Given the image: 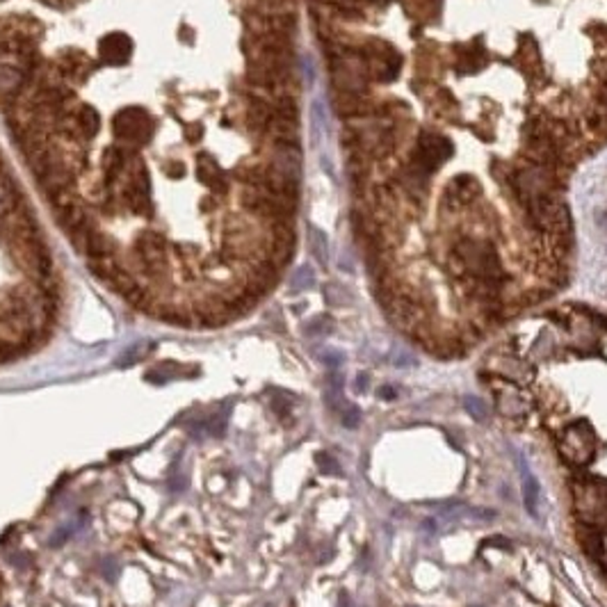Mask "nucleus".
<instances>
[{"label":"nucleus","mask_w":607,"mask_h":607,"mask_svg":"<svg viewBox=\"0 0 607 607\" xmlns=\"http://www.w3.org/2000/svg\"><path fill=\"white\" fill-rule=\"evenodd\" d=\"M573 509L582 525H607V482L601 477H580L573 482Z\"/></svg>","instance_id":"f257e3e1"},{"label":"nucleus","mask_w":607,"mask_h":607,"mask_svg":"<svg viewBox=\"0 0 607 607\" xmlns=\"http://www.w3.org/2000/svg\"><path fill=\"white\" fill-rule=\"evenodd\" d=\"M112 135L116 144H146L153 139V126L151 119L142 107H126L114 116L112 123Z\"/></svg>","instance_id":"f03ea898"},{"label":"nucleus","mask_w":607,"mask_h":607,"mask_svg":"<svg viewBox=\"0 0 607 607\" xmlns=\"http://www.w3.org/2000/svg\"><path fill=\"white\" fill-rule=\"evenodd\" d=\"M559 452L566 459V464L573 466H585L591 464V459L596 455V439L591 430L585 423L569 425L559 437Z\"/></svg>","instance_id":"7ed1b4c3"},{"label":"nucleus","mask_w":607,"mask_h":607,"mask_svg":"<svg viewBox=\"0 0 607 607\" xmlns=\"http://www.w3.org/2000/svg\"><path fill=\"white\" fill-rule=\"evenodd\" d=\"M450 155H452V144H450L446 137L425 135L414 153V169H418L420 174H432Z\"/></svg>","instance_id":"20e7f679"},{"label":"nucleus","mask_w":607,"mask_h":607,"mask_svg":"<svg viewBox=\"0 0 607 607\" xmlns=\"http://www.w3.org/2000/svg\"><path fill=\"white\" fill-rule=\"evenodd\" d=\"M461 261L473 274L482 276L484 281H495L500 276V263L491 247L486 245H466L461 249Z\"/></svg>","instance_id":"39448f33"},{"label":"nucleus","mask_w":607,"mask_h":607,"mask_svg":"<svg viewBox=\"0 0 607 607\" xmlns=\"http://www.w3.org/2000/svg\"><path fill=\"white\" fill-rule=\"evenodd\" d=\"M28 76L12 60H0V100L21 98L26 94Z\"/></svg>","instance_id":"423d86ee"},{"label":"nucleus","mask_w":607,"mask_h":607,"mask_svg":"<svg viewBox=\"0 0 607 607\" xmlns=\"http://www.w3.org/2000/svg\"><path fill=\"white\" fill-rule=\"evenodd\" d=\"M130 49H133V42L126 35H107L100 39L98 51L100 58H103L110 67H121L126 62Z\"/></svg>","instance_id":"0eeeda50"},{"label":"nucleus","mask_w":607,"mask_h":607,"mask_svg":"<svg viewBox=\"0 0 607 607\" xmlns=\"http://www.w3.org/2000/svg\"><path fill=\"white\" fill-rule=\"evenodd\" d=\"M23 206L26 204H23L21 197L17 194V188H14L10 171H7L5 165H0V220L14 215Z\"/></svg>","instance_id":"6e6552de"},{"label":"nucleus","mask_w":607,"mask_h":607,"mask_svg":"<svg viewBox=\"0 0 607 607\" xmlns=\"http://www.w3.org/2000/svg\"><path fill=\"white\" fill-rule=\"evenodd\" d=\"M520 468H523V504L530 516H536L539 513V482L525 468V464H520Z\"/></svg>","instance_id":"1a4fd4ad"},{"label":"nucleus","mask_w":607,"mask_h":607,"mask_svg":"<svg viewBox=\"0 0 607 607\" xmlns=\"http://www.w3.org/2000/svg\"><path fill=\"white\" fill-rule=\"evenodd\" d=\"M578 539H580V546L587 550V555H591L594 559H601V557H603V552H605V543H603L601 532H598V527L580 525V530H578Z\"/></svg>","instance_id":"9d476101"},{"label":"nucleus","mask_w":607,"mask_h":607,"mask_svg":"<svg viewBox=\"0 0 607 607\" xmlns=\"http://www.w3.org/2000/svg\"><path fill=\"white\" fill-rule=\"evenodd\" d=\"M308 247H310V254H313V258L320 263L322 267H326V263H329V243H326V236H324L320 229L310 227Z\"/></svg>","instance_id":"9b49d317"},{"label":"nucleus","mask_w":607,"mask_h":607,"mask_svg":"<svg viewBox=\"0 0 607 607\" xmlns=\"http://www.w3.org/2000/svg\"><path fill=\"white\" fill-rule=\"evenodd\" d=\"M310 119H313V142L315 144H320L322 142V137H324V133H326V107H324V103L320 98L317 100H313V110H310Z\"/></svg>","instance_id":"f8f14e48"},{"label":"nucleus","mask_w":607,"mask_h":607,"mask_svg":"<svg viewBox=\"0 0 607 607\" xmlns=\"http://www.w3.org/2000/svg\"><path fill=\"white\" fill-rule=\"evenodd\" d=\"M313 285H315V272L308 265H301L292 272V276H290V290L292 292H304Z\"/></svg>","instance_id":"ddd939ff"},{"label":"nucleus","mask_w":607,"mask_h":607,"mask_svg":"<svg viewBox=\"0 0 607 607\" xmlns=\"http://www.w3.org/2000/svg\"><path fill=\"white\" fill-rule=\"evenodd\" d=\"M464 409L468 411L475 420H486L489 418V407L480 398H475V395H464Z\"/></svg>","instance_id":"4468645a"},{"label":"nucleus","mask_w":607,"mask_h":607,"mask_svg":"<svg viewBox=\"0 0 607 607\" xmlns=\"http://www.w3.org/2000/svg\"><path fill=\"white\" fill-rule=\"evenodd\" d=\"M331 329H333V322L329 320V317L317 315L306 324V329H304V331H306V336H326Z\"/></svg>","instance_id":"2eb2a0df"},{"label":"nucleus","mask_w":607,"mask_h":607,"mask_svg":"<svg viewBox=\"0 0 607 607\" xmlns=\"http://www.w3.org/2000/svg\"><path fill=\"white\" fill-rule=\"evenodd\" d=\"M272 409H274L279 418H285L292 409V398L283 391H274V395H272Z\"/></svg>","instance_id":"dca6fc26"},{"label":"nucleus","mask_w":607,"mask_h":607,"mask_svg":"<svg viewBox=\"0 0 607 607\" xmlns=\"http://www.w3.org/2000/svg\"><path fill=\"white\" fill-rule=\"evenodd\" d=\"M315 464H317V468H320V473H324V475H342L340 464L329 452H317Z\"/></svg>","instance_id":"f3484780"},{"label":"nucleus","mask_w":607,"mask_h":607,"mask_svg":"<svg viewBox=\"0 0 607 607\" xmlns=\"http://www.w3.org/2000/svg\"><path fill=\"white\" fill-rule=\"evenodd\" d=\"M338 416H340L342 425H345L347 430H354V427L361 425V411H359V407H356V404H347V407L342 409Z\"/></svg>","instance_id":"a211bd4d"},{"label":"nucleus","mask_w":607,"mask_h":607,"mask_svg":"<svg viewBox=\"0 0 607 607\" xmlns=\"http://www.w3.org/2000/svg\"><path fill=\"white\" fill-rule=\"evenodd\" d=\"M326 299H329V304L342 306V304H347V292L342 290L340 285H329V288H326Z\"/></svg>","instance_id":"6ab92c4d"},{"label":"nucleus","mask_w":607,"mask_h":607,"mask_svg":"<svg viewBox=\"0 0 607 607\" xmlns=\"http://www.w3.org/2000/svg\"><path fill=\"white\" fill-rule=\"evenodd\" d=\"M322 361L329 365L331 370H338L340 368V363H342V354L340 352H336V349H326V354L322 356Z\"/></svg>","instance_id":"aec40b11"},{"label":"nucleus","mask_w":607,"mask_h":607,"mask_svg":"<svg viewBox=\"0 0 607 607\" xmlns=\"http://www.w3.org/2000/svg\"><path fill=\"white\" fill-rule=\"evenodd\" d=\"M183 165L181 162H167L165 167H162V174H165L167 178H171V181H174V178H181L183 176Z\"/></svg>","instance_id":"412c9836"},{"label":"nucleus","mask_w":607,"mask_h":607,"mask_svg":"<svg viewBox=\"0 0 607 607\" xmlns=\"http://www.w3.org/2000/svg\"><path fill=\"white\" fill-rule=\"evenodd\" d=\"M482 546H495V548H504V550H511V541L504 539V536H493V539H486Z\"/></svg>","instance_id":"4be33fe9"},{"label":"nucleus","mask_w":607,"mask_h":607,"mask_svg":"<svg viewBox=\"0 0 607 607\" xmlns=\"http://www.w3.org/2000/svg\"><path fill=\"white\" fill-rule=\"evenodd\" d=\"M395 395H398V393H395L393 386H381V391H379V398L381 400H393Z\"/></svg>","instance_id":"5701e85b"},{"label":"nucleus","mask_w":607,"mask_h":607,"mask_svg":"<svg viewBox=\"0 0 607 607\" xmlns=\"http://www.w3.org/2000/svg\"><path fill=\"white\" fill-rule=\"evenodd\" d=\"M338 607H354L352 598L347 596V591H340V594H338Z\"/></svg>","instance_id":"b1692460"},{"label":"nucleus","mask_w":607,"mask_h":607,"mask_svg":"<svg viewBox=\"0 0 607 607\" xmlns=\"http://www.w3.org/2000/svg\"><path fill=\"white\" fill-rule=\"evenodd\" d=\"M365 386H368V375H365V372H361V375L356 377V388H359V391L363 393Z\"/></svg>","instance_id":"393cba45"},{"label":"nucleus","mask_w":607,"mask_h":607,"mask_svg":"<svg viewBox=\"0 0 607 607\" xmlns=\"http://www.w3.org/2000/svg\"><path fill=\"white\" fill-rule=\"evenodd\" d=\"M605 238H607V236H605Z\"/></svg>","instance_id":"a878e982"}]
</instances>
